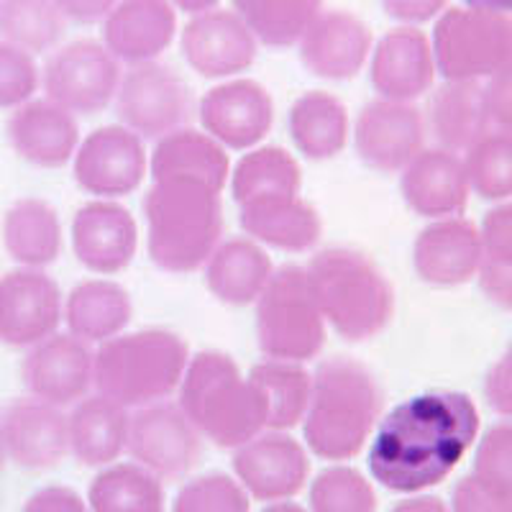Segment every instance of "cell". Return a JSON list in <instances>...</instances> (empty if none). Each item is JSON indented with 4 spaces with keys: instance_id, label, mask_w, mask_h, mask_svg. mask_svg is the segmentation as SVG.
Listing matches in <instances>:
<instances>
[{
    "instance_id": "17",
    "label": "cell",
    "mask_w": 512,
    "mask_h": 512,
    "mask_svg": "<svg viewBox=\"0 0 512 512\" xmlns=\"http://www.w3.org/2000/svg\"><path fill=\"white\" fill-rule=\"evenodd\" d=\"M203 131L223 149H254L274 126V100L256 80H228L210 88L198 103Z\"/></svg>"
},
{
    "instance_id": "23",
    "label": "cell",
    "mask_w": 512,
    "mask_h": 512,
    "mask_svg": "<svg viewBox=\"0 0 512 512\" xmlns=\"http://www.w3.org/2000/svg\"><path fill=\"white\" fill-rule=\"evenodd\" d=\"M436 72L431 39L415 26L392 29L372 49L369 77L379 98L415 103L433 88Z\"/></svg>"
},
{
    "instance_id": "8",
    "label": "cell",
    "mask_w": 512,
    "mask_h": 512,
    "mask_svg": "<svg viewBox=\"0 0 512 512\" xmlns=\"http://www.w3.org/2000/svg\"><path fill=\"white\" fill-rule=\"evenodd\" d=\"M431 47L443 80L482 82L512 62V16L448 8L436 21Z\"/></svg>"
},
{
    "instance_id": "30",
    "label": "cell",
    "mask_w": 512,
    "mask_h": 512,
    "mask_svg": "<svg viewBox=\"0 0 512 512\" xmlns=\"http://www.w3.org/2000/svg\"><path fill=\"white\" fill-rule=\"evenodd\" d=\"M203 269L210 295L233 308L254 305L274 274V264L264 246L249 236L221 241Z\"/></svg>"
},
{
    "instance_id": "25",
    "label": "cell",
    "mask_w": 512,
    "mask_h": 512,
    "mask_svg": "<svg viewBox=\"0 0 512 512\" xmlns=\"http://www.w3.org/2000/svg\"><path fill=\"white\" fill-rule=\"evenodd\" d=\"M402 200L423 218H451L464 213L472 187L466 177L464 157L433 146L423 149L400 177Z\"/></svg>"
},
{
    "instance_id": "53",
    "label": "cell",
    "mask_w": 512,
    "mask_h": 512,
    "mask_svg": "<svg viewBox=\"0 0 512 512\" xmlns=\"http://www.w3.org/2000/svg\"><path fill=\"white\" fill-rule=\"evenodd\" d=\"M390 512H451V507H448L443 500H438V497L418 495V497H408V500L397 502Z\"/></svg>"
},
{
    "instance_id": "5",
    "label": "cell",
    "mask_w": 512,
    "mask_h": 512,
    "mask_svg": "<svg viewBox=\"0 0 512 512\" xmlns=\"http://www.w3.org/2000/svg\"><path fill=\"white\" fill-rule=\"evenodd\" d=\"M177 392L187 420L216 446L239 448L267 431L262 397L226 351L208 349L190 356Z\"/></svg>"
},
{
    "instance_id": "33",
    "label": "cell",
    "mask_w": 512,
    "mask_h": 512,
    "mask_svg": "<svg viewBox=\"0 0 512 512\" xmlns=\"http://www.w3.org/2000/svg\"><path fill=\"white\" fill-rule=\"evenodd\" d=\"M287 128L295 149L310 162H328L344 152L351 134L349 111L336 95L308 90L290 105Z\"/></svg>"
},
{
    "instance_id": "50",
    "label": "cell",
    "mask_w": 512,
    "mask_h": 512,
    "mask_svg": "<svg viewBox=\"0 0 512 512\" xmlns=\"http://www.w3.org/2000/svg\"><path fill=\"white\" fill-rule=\"evenodd\" d=\"M21 512H93L90 505L77 495L75 489L62 484H49L26 500Z\"/></svg>"
},
{
    "instance_id": "9",
    "label": "cell",
    "mask_w": 512,
    "mask_h": 512,
    "mask_svg": "<svg viewBox=\"0 0 512 512\" xmlns=\"http://www.w3.org/2000/svg\"><path fill=\"white\" fill-rule=\"evenodd\" d=\"M116 111L121 126L131 128L141 139L157 141L190 123L195 98L185 77L169 64H131L118 85Z\"/></svg>"
},
{
    "instance_id": "6",
    "label": "cell",
    "mask_w": 512,
    "mask_h": 512,
    "mask_svg": "<svg viewBox=\"0 0 512 512\" xmlns=\"http://www.w3.org/2000/svg\"><path fill=\"white\" fill-rule=\"evenodd\" d=\"M190 346L167 328L118 333L95 351V387L128 410L164 402L180 390Z\"/></svg>"
},
{
    "instance_id": "38",
    "label": "cell",
    "mask_w": 512,
    "mask_h": 512,
    "mask_svg": "<svg viewBox=\"0 0 512 512\" xmlns=\"http://www.w3.org/2000/svg\"><path fill=\"white\" fill-rule=\"evenodd\" d=\"M323 0H233V11L264 47L287 49L320 16Z\"/></svg>"
},
{
    "instance_id": "10",
    "label": "cell",
    "mask_w": 512,
    "mask_h": 512,
    "mask_svg": "<svg viewBox=\"0 0 512 512\" xmlns=\"http://www.w3.org/2000/svg\"><path fill=\"white\" fill-rule=\"evenodd\" d=\"M121 77V64L105 44L77 39L47 59L41 88L52 103L72 116H93L116 100Z\"/></svg>"
},
{
    "instance_id": "34",
    "label": "cell",
    "mask_w": 512,
    "mask_h": 512,
    "mask_svg": "<svg viewBox=\"0 0 512 512\" xmlns=\"http://www.w3.org/2000/svg\"><path fill=\"white\" fill-rule=\"evenodd\" d=\"M3 246L18 267L44 269L62 254V221L54 205L21 198L3 216Z\"/></svg>"
},
{
    "instance_id": "56",
    "label": "cell",
    "mask_w": 512,
    "mask_h": 512,
    "mask_svg": "<svg viewBox=\"0 0 512 512\" xmlns=\"http://www.w3.org/2000/svg\"><path fill=\"white\" fill-rule=\"evenodd\" d=\"M262 512H308V510H305V507H300V505H295V502L282 500V502H272V505L264 507Z\"/></svg>"
},
{
    "instance_id": "26",
    "label": "cell",
    "mask_w": 512,
    "mask_h": 512,
    "mask_svg": "<svg viewBox=\"0 0 512 512\" xmlns=\"http://www.w3.org/2000/svg\"><path fill=\"white\" fill-rule=\"evenodd\" d=\"M175 34L177 13L172 0H118L103 18V44L118 62H157L175 41Z\"/></svg>"
},
{
    "instance_id": "42",
    "label": "cell",
    "mask_w": 512,
    "mask_h": 512,
    "mask_svg": "<svg viewBox=\"0 0 512 512\" xmlns=\"http://www.w3.org/2000/svg\"><path fill=\"white\" fill-rule=\"evenodd\" d=\"M172 512H251V502L239 479L210 472L182 484Z\"/></svg>"
},
{
    "instance_id": "13",
    "label": "cell",
    "mask_w": 512,
    "mask_h": 512,
    "mask_svg": "<svg viewBox=\"0 0 512 512\" xmlns=\"http://www.w3.org/2000/svg\"><path fill=\"white\" fill-rule=\"evenodd\" d=\"M425 116L415 103L377 98L361 108L354 123L356 154L369 169L395 175L425 149Z\"/></svg>"
},
{
    "instance_id": "31",
    "label": "cell",
    "mask_w": 512,
    "mask_h": 512,
    "mask_svg": "<svg viewBox=\"0 0 512 512\" xmlns=\"http://www.w3.org/2000/svg\"><path fill=\"white\" fill-rule=\"evenodd\" d=\"M70 454L82 466H111L128 446L131 413L105 395L82 397L70 415Z\"/></svg>"
},
{
    "instance_id": "44",
    "label": "cell",
    "mask_w": 512,
    "mask_h": 512,
    "mask_svg": "<svg viewBox=\"0 0 512 512\" xmlns=\"http://www.w3.org/2000/svg\"><path fill=\"white\" fill-rule=\"evenodd\" d=\"M472 474L512 495V420H502L484 431L474 451Z\"/></svg>"
},
{
    "instance_id": "14",
    "label": "cell",
    "mask_w": 512,
    "mask_h": 512,
    "mask_svg": "<svg viewBox=\"0 0 512 512\" xmlns=\"http://www.w3.org/2000/svg\"><path fill=\"white\" fill-rule=\"evenodd\" d=\"M64 297L44 269L18 267L0 277V344L31 349L57 333Z\"/></svg>"
},
{
    "instance_id": "35",
    "label": "cell",
    "mask_w": 512,
    "mask_h": 512,
    "mask_svg": "<svg viewBox=\"0 0 512 512\" xmlns=\"http://www.w3.org/2000/svg\"><path fill=\"white\" fill-rule=\"evenodd\" d=\"M267 415V431H290L308 413L313 374L297 361L264 359L249 372Z\"/></svg>"
},
{
    "instance_id": "15",
    "label": "cell",
    "mask_w": 512,
    "mask_h": 512,
    "mask_svg": "<svg viewBox=\"0 0 512 512\" xmlns=\"http://www.w3.org/2000/svg\"><path fill=\"white\" fill-rule=\"evenodd\" d=\"M21 379L29 397L57 408L77 405L95 384V351L72 333H52L24 356Z\"/></svg>"
},
{
    "instance_id": "40",
    "label": "cell",
    "mask_w": 512,
    "mask_h": 512,
    "mask_svg": "<svg viewBox=\"0 0 512 512\" xmlns=\"http://www.w3.org/2000/svg\"><path fill=\"white\" fill-rule=\"evenodd\" d=\"M469 187L482 200H512V131L492 128L464 154Z\"/></svg>"
},
{
    "instance_id": "49",
    "label": "cell",
    "mask_w": 512,
    "mask_h": 512,
    "mask_svg": "<svg viewBox=\"0 0 512 512\" xmlns=\"http://www.w3.org/2000/svg\"><path fill=\"white\" fill-rule=\"evenodd\" d=\"M477 280L489 303H495L502 310H512V262H500V259L484 256L482 264H479Z\"/></svg>"
},
{
    "instance_id": "4",
    "label": "cell",
    "mask_w": 512,
    "mask_h": 512,
    "mask_svg": "<svg viewBox=\"0 0 512 512\" xmlns=\"http://www.w3.org/2000/svg\"><path fill=\"white\" fill-rule=\"evenodd\" d=\"M326 326L359 344L379 336L395 315V287L372 256L351 246H328L305 267Z\"/></svg>"
},
{
    "instance_id": "39",
    "label": "cell",
    "mask_w": 512,
    "mask_h": 512,
    "mask_svg": "<svg viewBox=\"0 0 512 512\" xmlns=\"http://www.w3.org/2000/svg\"><path fill=\"white\" fill-rule=\"evenodd\" d=\"M67 29L54 0H0V34L29 54L52 49Z\"/></svg>"
},
{
    "instance_id": "28",
    "label": "cell",
    "mask_w": 512,
    "mask_h": 512,
    "mask_svg": "<svg viewBox=\"0 0 512 512\" xmlns=\"http://www.w3.org/2000/svg\"><path fill=\"white\" fill-rule=\"evenodd\" d=\"M244 233L256 244L282 251H308L320 241L323 221L315 205L300 195H272L239 205Z\"/></svg>"
},
{
    "instance_id": "3",
    "label": "cell",
    "mask_w": 512,
    "mask_h": 512,
    "mask_svg": "<svg viewBox=\"0 0 512 512\" xmlns=\"http://www.w3.org/2000/svg\"><path fill=\"white\" fill-rule=\"evenodd\" d=\"M146 249L159 269L190 274L223 241L221 190L195 180H154L144 195Z\"/></svg>"
},
{
    "instance_id": "57",
    "label": "cell",
    "mask_w": 512,
    "mask_h": 512,
    "mask_svg": "<svg viewBox=\"0 0 512 512\" xmlns=\"http://www.w3.org/2000/svg\"><path fill=\"white\" fill-rule=\"evenodd\" d=\"M6 459H8V451H6V441H3V425H0V469H3Z\"/></svg>"
},
{
    "instance_id": "21",
    "label": "cell",
    "mask_w": 512,
    "mask_h": 512,
    "mask_svg": "<svg viewBox=\"0 0 512 512\" xmlns=\"http://www.w3.org/2000/svg\"><path fill=\"white\" fill-rule=\"evenodd\" d=\"M297 47L310 75L331 82L354 80L372 54V29L349 11H320Z\"/></svg>"
},
{
    "instance_id": "19",
    "label": "cell",
    "mask_w": 512,
    "mask_h": 512,
    "mask_svg": "<svg viewBox=\"0 0 512 512\" xmlns=\"http://www.w3.org/2000/svg\"><path fill=\"white\" fill-rule=\"evenodd\" d=\"M139 226L116 200H90L72 218V251L95 274H118L134 262Z\"/></svg>"
},
{
    "instance_id": "1",
    "label": "cell",
    "mask_w": 512,
    "mask_h": 512,
    "mask_svg": "<svg viewBox=\"0 0 512 512\" xmlns=\"http://www.w3.org/2000/svg\"><path fill=\"white\" fill-rule=\"evenodd\" d=\"M479 436V410L464 392L433 390L400 402L374 428L367 464L374 482L418 495L454 472Z\"/></svg>"
},
{
    "instance_id": "37",
    "label": "cell",
    "mask_w": 512,
    "mask_h": 512,
    "mask_svg": "<svg viewBox=\"0 0 512 512\" xmlns=\"http://www.w3.org/2000/svg\"><path fill=\"white\" fill-rule=\"evenodd\" d=\"M88 505L93 512H164L162 479L136 461L103 466L90 482Z\"/></svg>"
},
{
    "instance_id": "52",
    "label": "cell",
    "mask_w": 512,
    "mask_h": 512,
    "mask_svg": "<svg viewBox=\"0 0 512 512\" xmlns=\"http://www.w3.org/2000/svg\"><path fill=\"white\" fill-rule=\"evenodd\" d=\"M54 3H57V8L67 21L95 24V21H103L116 8L118 0H54Z\"/></svg>"
},
{
    "instance_id": "7",
    "label": "cell",
    "mask_w": 512,
    "mask_h": 512,
    "mask_svg": "<svg viewBox=\"0 0 512 512\" xmlns=\"http://www.w3.org/2000/svg\"><path fill=\"white\" fill-rule=\"evenodd\" d=\"M256 346L267 359H315L326 346V318L310 290L305 267L282 264L254 303Z\"/></svg>"
},
{
    "instance_id": "45",
    "label": "cell",
    "mask_w": 512,
    "mask_h": 512,
    "mask_svg": "<svg viewBox=\"0 0 512 512\" xmlns=\"http://www.w3.org/2000/svg\"><path fill=\"white\" fill-rule=\"evenodd\" d=\"M451 512H512V495L469 474L451 492Z\"/></svg>"
},
{
    "instance_id": "29",
    "label": "cell",
    "mask_w": 512,
    "mask_h": 512,
    "mask_svg": "<svg viewBox=\"0 0 512 512\" xmlns=\"http://www.w3.org/2000/svg\"><path fill=\"white\" fill-rule=\"evenodd\" d=\"M149 172L152 180H195L223 190L231 177V159L213 136L185 126L157 139Z\"/></svg>"
},
{
    "instance_id": "36",
    "label": "cell",
    "mask_w": 512,
    "mask_h": 512,
    "mask_svg": "<svg viewBox=\"0 0 512 512\" xmlns=\"http://www.w3.org/2000/svg\"><path fill=\"white\" fill-rule=\"evenodd\" d=\"M228 185L233 200L244 205L272 195H300L303 172L297 159L282 146H254L233 167Z\"/></svg>"
},
{
    "instance_id": "48",
    "label": "cell",
    "mask_w": 512,
    "mask_h": 512,
    "mask_svg": "<svg viewBox=\"0 0 512 512\" xmlns=\"http://www.w3.org/2000/svg\"><path fill=\"white\" fill-rule=\"evenodd\" d=\"M484 100L492 126L512 131V62L484 82Z\"/></svg>"
},
{
    "instance_id": "51",
    "label": "cell",
    "mask_w": 512,
    "mask_h": 512,
    "mask_svg": "<svg viewBox=\"0 0 512 512\" xmlns=\"http://www.w3.org/2000/svg\"><path fill=\"white\" fill-rule=\"evenodd\" d=\"M448 0H382L387 16L402 24H423L446 8Z\"/></svg>"
},
{
    "instance_id": "41",
    "label": "cell",
    "mask_w": 512,
    "mask_h": 512,
    "mask_svg": "<svg viewBox=\"0 0 512 512\" xmlns=\"http://www.w3.org/2000/svg\"><path fill=\"white\" fill-rule=\"evenodd\" d=\"M310 512H377V492L351 466H328L310 484Z\"/></svg>"
},
{
    "instance_id": "18",
    "label": "cell",
    "mask_w": 512,
    "mask_h": 512,
    "mask_svg": "<svg viewBox=\"0 0 512 512\" xmlns=\"http://www.w3.org/2000/svg\"><path fill=\"white\" fill-rule=\"evenodd\" d=\"M182 54L198 75L226 80L254 64L259 41L236 11L210 8L195 13L182 29Z\"/></svg>"
},
{
    "instance_id": "32",
    "label": "cell",
    "mask_w": 512,
    "mask_h": 512,
    "mask_svg": "<svg viewBox=\"0 0 512 512\" xmlns=\"http://www.w3.org/2000/svg\"><path fill=\"white\" fill-rule=\"evenodd\" d=\"M134 303L123 285L113 280H85L64 297V323L85 344H105L126 331Z\"/></svg>"
},
{
    "instance_id": "20",
    "label": "cell",
    "mask_w": 512,
    "mask_h": 512,
    "mask_svg": "<svg viewBox=\"0 0 512 512\" xmlns=\"http://www.w3.org/2000/svg\"><path fill=\"white\" fill-rule=\"evenodd\" d=\"M8 459L29 472H47L70 454V423L62 408L24 397L0 415Z\"/></svg>"
},
{
    "instance_id": "24",
    "label": "cell",
    "mask_w": 512,
    "mask_h": 512,
    "mask_svg": "<svg viewBox=\"0 0 512 512\" xmlns=\"http://www.w3.org/2000/svg\"><path fill=\"white\" fill-rule=\"evenodd\" d=\"M6 134L13 152L41 169L70 164L82 141L77 118L49 98H34L13 108Z\"/></svg>"
},
{
    "instance_id": "43",
    "label": "cell",
    "mask_w": 512,
    "mask_h": 512,
    "mask_svg": "<svg viewBox=\"0 0 512 512\" xmlns=\"http://www.w3.org/2000/svg\"><path fill=\"white\" fill-rule=\"evenodd\" d=\"M41 88V70L34 54L11 41H0V108H18L34 100Z\"/></svg>"
},
{
    "instance_id": "12",
    "label": "cell",
    "mask_w": 512,
    "mask_h": 512,
    "mask_svg": "<svg viewBox=\"0 0 512 512\" xmlns=\"http://www.w3.org/2000/svg\"><path fill=\"white\" fill-rule=\"evenodd\" d=\"M146 172L149 154L144 139L121 123L95 128L80 141L72 159L75 182L98 200L131 195L144 182Z\"/></svg>"
},
{
    "instance_id": "54",
    "label": "cell",
    "mask_w": 512,
    "mask_h": 512,
    "mask_svg": "<svg viewBox=\"0 0 512 512\" xmlns=\"http://www.w3.org/2000/svg\"><path fill=\"white\" fill-rule=\"evenodd\" d=\"M221 0H172V6H177L180 11L185 13H203V11H210V8H216Z\"/></svg>"
},
{
    "instance_id": "46",
    "label": "cell",
    "mask_w": 512,
    "mask_h": 512,
    "mask_svg": "<svg viewBox=\"0 0 512 512\" xmlns=\"http://www.w3.org/2000/svg\"><path fill=\"white\" fill-rule=\"evenodd\" d=\"M479 236H482L484 256L512 262V200L489 210L479 226Z\"/></svg>"
},
{
    "instance_id": "11",
    "label": "cell",
    "mask_w": 512,
    "mask_h": 512,
    "mask_svg": "<svg viewBox=\"0 0 512 512\" xmlns=\"http://www.w3.org/2000/svg\"><path fill=\"white\" fill-rule=\"evenodd\" d=\"M126 451L159 479H180L198 466L203 436L177 402H154L131 415Z\"/></svg>"
},
{
    "instance_id": "55",
    "label": "cell",
    "mask_w": 512,
    "mask_h": 512,
    "mask_svg": "<svg viewBox=\"0 0 512 512\" xmlns=\"http://www.w3.org/2000/svg\"><path fill=\"white\" fill-rule=\"evenodd\" d=\"M466 6L484 8V11H497L512 16V0H464Z\"/></svg>"
},
{
    "instance_id": "47",
    "label": "cell",
    "mask_w": 512,
    "mask_h": 512,
    "mask_svg": "<svg viewBox=\"0 0 512 512\" xmlns=\"http://www.w3.org/2000/svg\"><path fill=\"white\" fill-rule=\"evenodd\" d=\"M484 400L497 415L512 420V341L484 377Z\"/></svg>"
},
{
    "instance_id": "16",
    "label": "cell",
    "mask_w": 512,
    "mask_h": 512,
    "mask_svg": "<svg viewBox=\"0 0 512 512\" xmlns=\"http://www.w3.org/2000/svg\"><path fill=\"white\" fill-rule=\"evenodd\" d=\"M233 474L241 487L262 502H282L305 487L310 461L303 443L287 431H262L233 448Z\"/></svg>"
},
{
    "instance_id": "2",
    "label": "cell",
    "mask_w": 512,
    "mask_h": 512,
    "mask_svg": "<svg viewBox=\"0 0 512 512\" xmlns=\"http://www.w3.org/2000/svg\"><path fill=\"white\" fill-rule=\"evenodd\" d=\"M384 390L354 356H328L315 367L303 436L315 456L349 461L367 446L382 420Z\"/></svg>"
},
{
    "instance_id": "22",
    "label": "cell",
    "mask_w": 512,
    "mask_h": 512,
    "mask_svg": "<svg viewBox=\"0 0 512 512\" xmlns=\"http://www.w3.org/2000/svg\"><path fill=\"white\" fill-rule=\"evenodd\" d=\"M482 259L479 228L466 218H438L415 236L413 267L420 280L433 287L466 285L477 277Z\"/></svg>"
},
{
    "instance_id": "27",
    "label": "cell",
    "mask_w": 512,
    "mask_h": 512,
    "mask_svg": "<svg viewBox=\"0 0 512 512\" xmlns=\"http://www.w3.org/2000/svg\"><path fill=\"white\" fill-rule=\"evenodd\" d=\"M425 128L441 149L466 154L492 131L484 85L474 80H446L428 98Z\"/></svg>"
}]
</instances>
